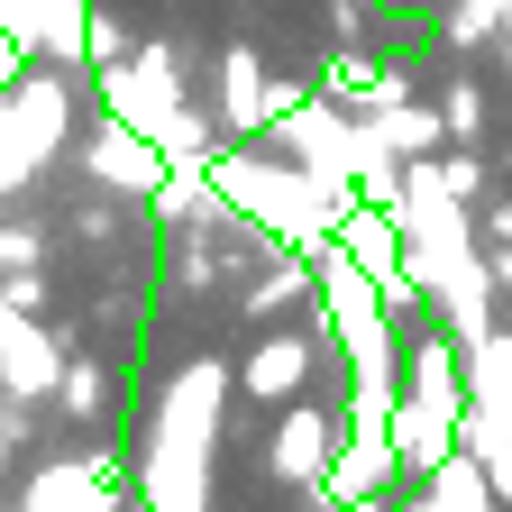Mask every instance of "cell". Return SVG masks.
I'll return each instance as SVG.
<instances>
[{"label":"cell","instance_id":"6da1fadb","mask_svg":"<svg viewBox=\"0 0 512 512\" xmlns=\"http://www.w3.org/2000/svg\"><path fill=\"white\" fill-rule=\"evenodd\" d=\"M83 174H92L101 192H119V202H156V183L174 174V156H165V138H156V128H138V119H110V128H92Z\"/></svg>","mask_w":512,"mask_h":512},{"label":"cell","instance_id":"7a4b0ae2","mask_svg":"<svg viewBox=\"0 0 512 512\" xmlns=\"http://www.w3.org/2000/svg\"><path fill=\"white\" fill-rule=\"evenodd\" d=\"M0 28L28 55H83L92 46V10L83 0H0Z\"/></svg>","mask_w":512,"mask_h":512},{"label":"cell","instance_id":"3957f363","mask_svg":"<svg viewBox=\"0 0 512 512\" xmlns=\"http://www.w3.org/2000/svg\"><path fill=\"white\" fill-rule=\"evenodd\" d=\"M394 476H403V448H394V430H357V439L339 448V458H330V476H320V485H330V503L348 512V503H375Z\"/></svg>","mask_w":512,"mask_h":512},{"label":"cell","instance_id":"277c9868","mask_svg":"<svg viewBox=\"0 0 512 512\" xmlns=\"http://www.w3.org/2000/svg\"><path fill=\"white\" fill-rule=\"evenodd\" d=\"M220 110H229V128H275V83H266V64H256V46H229L220 55Z\"/></svg>","mask_w":512,"mask_h":512},{"label":"cell","instance_id":"5b68a950","mask_svg":"<svg viewBox=\"0 0 512 512\" xmlns=\"http://www.w3.org/2000/svg\"><path fill=\"white\" fill-rule=\"evenodd\" d=\"M46 384H64V357L28 330V320L10 311V339H0V394H19V403H37Z\"/></svg>","mask_w":512,"mask_h":512},{"label":"cell","instance_id":"8992f818","mask_svg":"<svg viewBox=\"0 0 512 512\" xmlns=\"http://www.w3.org/2000/svg\"><path fill=\"white\" fill-rule=\"evenodd\" d=\"M238 384H247L256 403L302 394V384H311V339H256V348H247V366H238Z\"/></svg>","mask_w":512,"mask_h":512},{"label":"cell","instance_id":"52a82bcc","mask_svg":"<svg viewBox=\"0 0 512 512\" xmlns=\"http://www.w3.org/2000/svg\"><path fill=\"white\" fill-rule=\"evenodd\" d=\"M275 476L284 485H320L330 476V412H284V430H275Z\"/></svg>","mask_w":512,"mask_h":512},{"label":"cell","instance_id":"ba28073f","mask_svg":"<svg viewBox=\"0 0 512 512\" xmlns=\"http://www.w3.org/2000/svg\"><path fill=\"white\" fill-rule=\"evenodd\" d=\"M412 394H421V403H439V412H458V421H467V384H458V348H448L439 330H430V339L412 348Z\"/></svg>","mask_w":512,"mask_h":512},{"label":"cell","instance_id":"9c48e42d","mask_svg":"<svg viewBox=\"0 0 512 512\" xmlns=\"http://www.w3.org/2000/svg\"><path fill=\"white\" fill-rule=\"evenodd\" d=\"M375 138L394 147V156H421V147L448 138V119H439V110H412V101H384V110H375Z\"/></svg>","mask_w":512,"mask_h":512},{"label":"cell","instance_id":"30bf717a","mask_svg":"<svg viewBox=\"0 0 512 512\" xmlns=\"http://www.w3.org/2000/svg\"><path fill=\"white\" fill-rule=\"evenodd\" d=\"M311 284H320V266H311V256H275V266H266V275H256V293H247V311H256V320H266V311H293V302H302Z\"/></svg>","mask_w":512,"mask_h":512},{"label":"cell","instance_id":"8fae6325","mask_svg":"<svg viewBox=\"0 0 512 512\" xmlns=\"http://www.w3.org/2000/svg\"><path fill=\"white\" fill-rule=\"evenodd\" d=\"M439 512H512V503H503V494H485V467L448 458V467H439Z\"/></svg>","mask_w":512,"mask_h":512},{"label":"cell","instance_id":"7c38bea8","mask_svg":"<svg viewBox=\"0 0 512 512\" xmlns=\"http://www.w3.org/2000/svg\"><path fill=\"white\" fill-rule=\"evenodd\" d=\"M55 403L74 412V421H92V412L110 403V375H101V366H64V384H55Z\"/></svg>","mask_w":512,"mask_h":512},{"label":"cell","instance_id":"4fadbf2b","mask_svg":"<svg viewBox=\"0 0 512 512\" xmlns=\"http://www.w3.org/2000/svg\"><path fill=\"white\" fill-rule=\"evenodd\" d=\"M439 119H448V138H476V128H485V92L476 83H448V110Z\"/></svg>","mask_w":512,"mask_h":512},{"label":"cell","instance_id":"5bb4252c","mask_svg":"<svg viewBox=\"0 0 512 512\" xmlns=\"http://www.w3.org/2000/svg\"><path fill=\"white\" fill-rule=\"evenodd\" d=\"M320 83H330V92H366L375 74H366V55H330V64H320Z\"/></svg>","mask_w":512,"mask_h":512},{"label":"cell","instance_id":"9a60e30c","mask_svg":"<svg viewBox=\"0 0 512 512\" xmlns=\"http://www.w3.org/2000/svg\"><path fill=\"white\" fill-rule=\"evenodd\" d=\"M439 183L458 192V202H476V192H485V165H476V156H448V165H439Z\"/></svg>","mask_w":512,"mask_h":512},{"label":"cell","instance_id":"2e32d148","mask_svg":"<svg viewBox=\"0 0 512 512\" xmlns=\"http://www.w3.org/2000/svg\"><path fill=\"white\" fill-rule=\"evenodd\" d=\"M0 302H10V311H37V302H46V275H28V266H19L10 284H0Z\"/></svg>","mask_w":512,"mask_h":512},{"label":"cell","instance_id":"e0dca14e","mask_svg":"<svg viewBox=\"0 0 512 512\" xmlns=\"http://www.w3.org/2000/svg\"><path fill=\"white\" fill-rule=\"evenodd\" d=\"M485 476H494V494L512 503V439H503V448H485Z\"/></svg>","mask_w":512,"mask_h":512},{"label":"cell","instance_id":"ac0fdd59","mask_svg":"<svg viewBox=\"0 0 512 512\" xmlns=\"http://www.w3.org/2000/svg\"><path fill=\"white\" fill-rule=\"evenodd\" d=\"M485 229H494V247H512V202H494V211H485Z\"/></svg>","mask_w":512,"mask_h":512}]
</instances>
